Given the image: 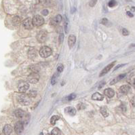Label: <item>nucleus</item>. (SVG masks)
Masks as SVG:
<instances>
[{"label":"nucleus","instance_id":"obj_1","mask_svg":"<svg viewBox=\"0 0 135 135\" xmlns=\"http://www.w3.org/2000/svg\"><path fill=\"white\" fill-rule=\"evenodd\" d=\"M52 54V50L48 46L42 47L40 50V55L42 58H47Z\"/></svg>","mask_w":135,"mask_h":135},{"label":"nucleus","instance_id":"obj_41","mask_svg":"<svg viewBox=\"0 0 135 135\" xmlns=\"http://www.w3.org/2000/svg\"><path fill=\"white\" fill-rule=\"evenodd\" d=\"M135 44H132V45H130V47H135Z\"/></svg>","mask_w":135,"mask_h":135},{"label":"nucleus","instance_id":"obj_8","mask_svg":"<svg viewBox=\"0 0 135 135\" xmlns=\"http://www.w3.org/2000/svg\"><path fill=\"white\" fill-rule=\"evenodd\" d=\"M23 128H24L23 124L21 122H18L15 124V126H14V130H15L16 133L18 134V135H20L22 132Z\"/></svg>","mask_w":135,"mask_h":135},{"label":"nucleus","instance_id":"obj_18","mask_svg":"<svg viewBox=\"0 0 135 135\" xmlns=\"http://www.w3.org/2000/svg\"><path fill=\"white\" fill-rule=\"evenodd\" d=\"M61 20H62V16H61V15H60V14H58V15L56 16L55 18H54L52 22H53L54 25H56V24L60 23V22H61Z\"/></svg>","mask_w":135,"mask_h":135},{"label":"nucleus","instance_id":"obj_4","mask_svg":"<svg viewBox=\"0 0 135 135\" xmlns=\"http://www.w3.org/2000/svg\"><path fill=\"white\" fill-rule=\"evenodd\" d=\"M27 80H28L29 82L32 83V84H35L40 80V76L37 73L34 72V73H32L31 74L28 76Z\"/></svg>","mask_w":135,"mask_h":135},{"label":"nucleus","instance_id":"obj_20","mask_svg":"<svg viewBox=\"0 0 135 135\" xmlns=\"http://www.w3.org/2000/svg\"><path fill=\"white\" fill-rule=\"evenodd\" d=\"M100 113H101V114L103 115L104 117H105L109 115V113H108V112H107V111L106 107H103L100 108Z\"/></svg>","mask_w":135,"mask_h":135},{"label":"nucleus","instance_id":"obj_22","mask_svg":"<svg viewBox=\"0 0 135 135\" xmlns=\"http://www.w3.org/2000/svg\"><path fill=\"white\" fill-rule=\"evenodd\" d=\"M52 135H60V130L58 128H55L52 130L51 132Z\"/></svg>","mask_w":135,"mask_h":135},{"label":"nucleus","instance_id":"obj_35","mask_svg":"<svg viewBox=\"0 0 135 135\" xmlns=\"http://www.w3.org/2000/svg\"><path fill=\"white\" fill-rule=\"evenodd\" d=\"M41 14L44 16H47L48 14V11L47 10H43L41 11Z\"/></svg>","mask_w":135,"mask_h":135},{"label":"nucleus","instance_id":"obj_23","mask_svg":"<svg viewBox=\"0 0 135 135\" xmlns=\"http://www.w3.org/2000/svg\"><path fill=\"white\" fill-rule=\"evenodd\" d=\"M75 97H76V94H74V93H73V94L69 95L68 96H67V97L65 98V100H67V101H70V100H73L74 99H75Z\"/></svg>","mask_w":135,"mask_h":135},{"label":"nucleus","instance_id":"obj_31","mask_svg":"<svg viewBox=\"0 0 135 135\" xmlns=\"http://www.w3.org/2000/svg\"><path fill=\"white\" fill-rule=\"evenodd\" d=\"M122 34L124 35H129V32H128V31L127 30V29H123L122 31Z\"/></svg>","mask_w":135,"mask_h":135},{"label":"nucleus","instance_id":"obj_28","mask_svg":"<svg viewBox=\"0 0 135 135\" xmlns=\"http://www.w3.org/2000/svg\"><path fill=\"white\" fill-rule=\"evenodd\" d=\"M63 40H64V35H63V33H60L59 35V40H58L60 44H61L63 42Z\"/></svg>","mask_w":135,"mask_h":135},{"label":"nucleus","instance_id":"obj_43","mask_svg":"<svg viewBox=\"0 0 135 135\" xmlns=\"http://www.w3.org/2000/svg\"><path fill=\"white\" fill-rule=\"evenodd\" d=\"M134 86H135V80H134Z\"/></svg>","mask_w":135,"mask_h":135},{"label":"nucleus","instance_id":"obj_7","mask_svg":"<svg viewBox=\"0 0 135 135\" xmlns=\"http://www.w3.org/2000/svg\"><path fill=\"white\" fill-rule=\"evenodd\" d=\"M29 85L27 82L25 81H22L20 82V84H18V90L19 92L21 93H25V92H27V90L29 89Z\"/></svg>","mask_w":135,"mask_h":135},{"label":"nucleus","instance_id":"obj_44","mask_svg":"<svg viewBox=\"0 0 135 135\" xmlns=\"http://www.w3.org/2000/svg\"><path fill=\"white\" fill-rule=\"evenodd\" d=\"M50 135V134H48V135Z\"/></svg>","mask_w":135,"mask_h":135},{"label":"nucleus","instance_id":"obj_17","mask_svg":"<svg viewBox=\"0 0 135 135\" xmlns=\"http://www.w3.org/2000/svg\"><path fill=\"white\" fill-rule=\"evenodd\" d=\"M14 114H15L16 117H17L18 118H22L25 115V112H24V111H22V109H17V110L15 111Z\"/></svg>","mask_w":135,"mask_h":135},{"label":"nucleus","instance_id":"obj_33","mask_svg":"<svg viewBox=\"0 0 135 135\" xmlns=\"http://www.w3.org/2000/svg\"><path fill=\"white\" fill-rule=\"evenodd\" d=\"M78 109H84L86 107V106L83 103H80L79 105H78Z\"/></svg>","mask_w":135,"mask_h":135},{"label":"nucleus","instance_id":"obj_27","mask_svg":"<svg viewBox=\"0 0 135 135\" xmlns=\"http://www.w3.org/2000/svg\"><path fill=\"white\" fill-rule=\"evenodd\" d=\"M100 23L102 24V25H108V23H109V20H107V18H103L101 21H100Z\"/></svg>","mask_w":135,"mask_h":135},{"label":"nucleus","instance_id":"obj_32","mask_svg":"<svg viewBox=\"0 0 135 135\" xmlns=\"http://www.w3.org/2000/svg\"><path fill=\"white\" fill-rule=\"evenodd\" d=\"M65 30L66 33L68 32V20H67V21L65 20Z\"/></svg>","mask_w":135,"mask_h":135},{"label":"nucleus","instance_id":"obj_2","mask_svg":"<svg viewBox=\"0 0 135 135\" xmlns=\"http://www.w3.org/2000/svg\"><path fill=\"white\" fill-rule=\"evenodd\" d=\"M31 97L28 94H22L19 96L18 100L20 102V103H21L22 105H28L30 104L31 103Z\"/></svg>","mask_w":135,"mask_h":135},{"label":"nucleus","instance_id":"obj_9","mask_svg":"<svg viewBox=\"0 0 135 135\" xmlns=\"http://www.w3.org/2000/svg\"><path fill=\"white\" fill-rule=\"evenodd\" d=\"M115 62H113V63H111V64H109V65H108L106 67H105L103 70H102V71H101V73H100V76L101 77V76H103V75H105L106 73H107L109 71L111 70V69L114 66V65H115Z\"/></svg>","mask_w":135,"mask_h":135},{"label":"nucleus","instance_id":"obj_10","mask_svg":"<svg viewBox=\"0 0 135 135\" xmlns=\"http://www.w3.org/2000/svg\"><path fill=\"white\" fill-rule=\"evenodd\" d=\"M75 41H76V37H75V35H69V39H68V44H69V46L70 48H71L74 45Z\"/></svg>","mask_w":135,"mask_h":135},{"label":"nucleus","instance_id":"obj_36","mask_svg":"<svg viewBox=\"0 0 135 135\" xmlns=\"http://www.w3.org/2000/svg\"><path fill=\"white\" fill-rule=\"evenodd\" d=\"M105 81H101V82L100 83V84L99 85V88H99V89L102 88H103V86L105 85Z\"/></svg>","mask_w":135,"mask_h":135},{"label":"nucleus","instance_id":"obj_3","mask_svg":"<svg viewBox=\"0 0 135 135\" xmlns=\"http://www.w3.org/2000/svg\"><path fill=\"white\" fill-rule=\"evenodd\" d=\"M44 23V18L40 15H36L33 18V24L35 26L40 27Z\"/></svg>","mask_w":135,"mask_h":135},{"label":"nucleus","instance_id":"obj_5","mask_svg":"<svg viewBox=\"0 0 135 135\" xmlns=\"http://www.w3.org/2000/svg\"><path fill=\"white\" fill-rule=\"evenodd\" d=\"M47 39V33L44 31H41L37 34V40L41 43L44 42Z\"/></svg>","mask_w":135,"mask_h":135},{"label":"nucleus","instance_id":"obj_26","mask_svg":"<svg viewBox=\"0 0 135 135\" xmlns=\"http://www.w3.org/2000/svg\"><path fill=\"white\" fill-rule=\"evenodd\" d=\"M20 22V19L19 18V17L18 16H15L14 18V22L15 23L16 25H18L19 24V22Z\"/></svg>","mask_w":135,"mask_h":135},{"label":"nucleus","instance_id":"obj_29","mask_svg":"<svg viewBox=\"0 0 135 135\" xmlns=\"http://www.w3.org/2000/svg\"><path fill=\"white\" fill-rule=\"evenodd\" d=\"M96 2H97V0H90V1L89 2V5L91 7H93L96 5Z\"/></svg>","mask_w":135,"mask_h":135},{"label":"nucleus","instance_id":"obj_16","mask_svg":"<svg viewBox=\"0 0 135 135\" xmlns=\"http://www.w3.org/2000/svg\"><path fill=\"white\" fill-rule=\"evenodd\" d=\"M92 99L93 100H103L104 99V96L103 95H101L100 94H99V92H95L92 96Z\"/></svg>","mask_w":135,"mask_h":135},{"label":"nucleus","instance_id":"obj_13","mask_svg":"<svg viewBox=\"0 0 135 135\" xmlns=\"http://www.w3.org/2000/svg\"><path fill=\"white\" fill-rule=\"evenodd\" d=\"M125 76H126L125 73H124V74H121V75H118L116 78L113 79V80L111 81L110 85H113V84H116V83H117L118 81H120V80H122V79H123Z\"/></svg>","mask_w":135,"mask_h":135},{"label":"nucleus","instance_id":"obj_42","mask_svg":"<svg viewBox=\"0 0 135 135\" xmlns=\"http://www.w3.org/2000/svg\"><path fill=\"white\" fill-rule=\"evenodd\" d=\"M40 135H44V134H43L42 132H41V133L40 134Z\"/></svg>","mask_w":135,"mask_h":135},{"label":"nucleus","instance_id":"obj_34","mask_svg":"<svg viewBox=\"0 0 135 135\" xmlns=\"http://www.w3.org/2000/svg\"><path fill=\"white\" fill-rule=\"evenodd\" d=\"M130 103H131V104H132V105L133 107H135V96H133V97L131 99Z\"/></svg>","mask_w":135,"mask_h":135},{"label":"nucleus","instance_id":"obj_38","mask_svg":"<svg viewBox=\"0 0 135 135\" xmlns=\"http://www.w3.org/2000/svg\"><path fill=\"white\" fill-rule=\"evenodd\" d=\"M127 15L128 16H130V17H133V14L130 12H127Z\"/></svg>","mask_w":135,"mask_h":135},{"label":"nucleus","instance_id":"obj_24","mask_svg":"<svg viewBox=\"0 0 135 135\" xmlns=\"http://www.w3.org/2000/svg\"><path fill=\"white\" fill-rule=\"evenodd\" d=\"M28 95L30 96L31 98H35L36 95H37V92L35 90H31L29 92V94Z\"/></svg>","mask_w":135,"mask_h":135},{"label":"nucleus","instance_id":"obj_21","mask_svg":"<svg viewBox=\"0 0 135 135\" xmlns=\"http://www.w3.org/2000/svg\"><path fill=\"white\" fill-rule=\"evenodd\" d=\"M58 74H57V73H55L54 75L52 76V77L51 79V84L52 85H54L56 83L57 79H58Z\"/></svg>","mask_w":135,"mask_h":135},{"label":"nucleus","instance_id":"obj_11","mask_svg":"<svg viewBox=\"0 0 135 135\" xmlns=\"http://www.w3.org/2000/svg\"><path fill=\"white\" fill-rule=\"evenodd\" d=\"M65 111L66 113H67V114H69V115H72V116L75 115V113H76V109H75V108L71 107H68L65 108Z\"/></svg>","mask_w":135,"mask_h":135},{"label":"nucleus","instance_id":"obj_12","mask_svg":"<svg viewBox=\"0 0 135 135\" xmlns=\"http://www.w3.org/2000/svg\"><path fill=\"white\" fill-rule=\"evenodd\" d=\"M12 132V128L10 125H5L3 129V132L5 135H10Z\"/></svg>","mask_w":135,"mask_h":135},{"label":"nucleus","instance_id":"obj_15","mask_svg":"<svg viewBox=\"0 0 135 135\" xmlns=\"http://www.w3.org/2000/svg\"><path fill=\"white\" fill-rule=\"evenodd\" d=\"M105 94L109 98H112V97H113V96L115 94V92L112 89L107 88L105 90Z\"/></svg>","mask_w":135,"mask_h":135},{"label":"nucleus","instance_id":"obj_6","mask_svg":"<svg viewBox=\"0 0 135 135\" xmlns=\"http://www.w3.org/2000/svg\"><path fill=\"white\" fill-rule=\"evenodd\" d=\"M22 25L26 29H31L33 27V20H31V18H26L25 20H23Z\"/></svg>","mask_w":135,"mask_h":135},{"label":"nucleus","instance_id":"obj_40","mask_svg":"<svg viewBox=\"0 0 135 135\" xmlns=\"http://www.w3.org/2000/svg\"><path fill=\"white\" fill-rule=\"evenodd\" d=\"M131 10H132V11H133V12H135V7H132V8H131Z\"/></svg>","mask_w":135,"mask_h":135},{"label":"nucleus","instance_id":"obj_25","mask_svg":"<svg viewBox=\"0 0 135 135\" xmlns=\"http://www.w3.org/2000/svg\"><path fill=\"white\" fill-rule=\"evenodd\" d=\"M117 5V2L115 0H111L109 2V6L112 8V7H114L115 5Z\"/></svg>","mask_w":135,"mask_h":135},{"label":"nucleus","instance_id":"obj_19","mask_svg":"<svg viewBox=\"0 0 135 135\" xmlns=\"http://www.w3.org/2000/svg\"><path fill=\"white\" fill-rule=\"evenodd\" d=\"M59 118H60V117H59L58 115H54V116H52V117H51V119H50V123H51V124H52V125H55L56 121L59 120Z\"/></svg>","mask_w":135,"mask_h":135},{"label":"nucleus","instance_id":"obj_37","mask_svg":"<svg viewBox=\"0 0 135 135\" xmlns=\"http://www.w3.org/2000/svg\"><path fill=\"white\" fill-rule=\"evenodd\" d=\"M124 65L123 64V65H117V66H116L115 68H114V71L117 70V69H119L120 67H122V66H124Z\"/></svg>","mask_w":135,"mask_h":135},{"label":"nucleus","instance_id":"obj_30","mask_svg":"<svg viewBox=\"0 0 135 135\" xmlns=\"http://www.w3.org/2000/svg\"><path fill=\"white\" fill-rule=\"evenodd\" d=\"M63 69H64V67H63V65H58V68H57V71H58V72H59V73H61V72L63 71Z\"/></svg>","mask_w":135,"mask_h":135},{"label":"nucleus","instance_id":"obj_39","mask_svg":"<svg viewBox=\"0 0 135 135\" xmlns=\"http://www.w3.org/2000/svg\"><path fill=\"white\" fill-rule=\"evenodd\" d=\"M39 1H40V3H41V4H44L46 0H39Z\"/></svg>","mask_w":135,"mask_h":135},{"label":"nucleus","instance_id":"obj_14","mask_svg":"<svg viewBox=\"0 0 135 135\" xmlns=\"http://www.w3.org/2000/svg\"><path fill=\"white\" fill-rule=\"evenodd\" d=\"M130 90V87L128 85H124L121 86L120 91V92H122V94H127L129 92Z\"/></svg>","mask_w":135,"mask_h":135}]
</instances>
